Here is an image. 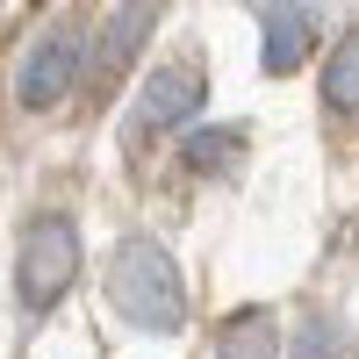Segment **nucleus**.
<instances>
[{"label":"nucleus","instance_id":"20e7f679","mask_svg":"<svg viewBox=\"0 0 359 359\" xmlns=\"http://www.w3.org/2000/svg\"><path fill=\"white\" fill-rule=\"evenodd\" d=\"M201 101H208L201 57H165V65H151V79L137 86L130 123H123V144H151V137H165V130L187 137V123L201 115Z\"/></svg>","mask_w":359,"mask_h":359},{"label":"nucleus","instance_id":"6e6552de","mask_svg":"<svg viewBox=\"0 0 359 359\" xmlns=\"http://www.w3.org/2000/svg\"><path fill=\"white\" fill-rule=\"evenodd\" d=\"M216 359H280V331H273V309H237L216 338Z\"/></svg>","mask_w":359,"mask_h":359},{"label":"nucleus","instance_id":"0eeeda50","mask_svg":"<svg viewBox=\"0 0 359 359\" xmlns=\"http://www.w3.org/2000/svg\"><path fill=\"white\" fill-rule=\"evenodd\" d=\"M245 144H252L245 123H208V130H187V137H180V165L201 172V180H216V172H237Z\"/></svg>","mask_w":359,"mask_h":359},{"label":"nucleus","instance_id":"1a4fd4ad","mask_svg":"<svg viewBox=\"0 0 359 359\" xmlns=\"http://www.w3.org/2000/svg\"><path fill=\"white\" fill-rule=\"evenodd\" d=\"M323 108L331 115H359V22L331 43V57H323Z\"/></svg>","mask_w":359,"mask_h":359},{"label":"nucleus","instance_id":"423d86ee","mask_svg":"<svg viewBox=\"0 0 359 359\" xmlns=\"http://www.w3.org/2000/svg\"><path fill=\"white\" fill-rule=\"evenodd\" d=\"M252 22H259V65L273 79L302 72L309 50H316V36H323V15L316 8H259Z\"/></svg>","mask_w":359,"mask_h":359},{"label":"nucleus","instance_id":"f257e3e1","mask_svg":"<svg viewBox=\"0 0 359 359\" xmlns=\"http://www.w3.org/2000/svg\"><path fill=\"white\" fill-rule=\"evenodd\" d=\"M108 309L130 323V331L144 338H180L187 331V273H180V259L158 245V237H115V252H108Z\"/></svg>","mask_w":359,"mask_h":359},{"label":"nucleus","instance_id":"9d476101","mask_svg":"<svg viewBox=\"0 0 359 359\" xmlns=\"http://www.w3.org/2000/svg\"><path fill=\"white\" fill-rule=\"evenodd\" d=\"M287 359H359V338L345 316H309L302 331H294V352Z\"/></svg>","mask_w":359,"mask_h":359},{"label":"nucleus","instance_id":"7ed1b4c3","mask_svg":"<svg viewBox=\"0 0 359 359\" xmlns=\"http://www.w3.org/2000/svg\"><path fill=\"white\" fill-rule=\"evenodd\" d=\"M86 43H94V15H50L36 36H29L22 65H15V101L29 115H50L65 94L86 86Z\"/></svg>","mask_w":359,"mask_h":359},{"label":"nucleus","instance_id":"f03ea898","mask_svg":"<svg viewBox=\"0 0 359 359\" xmlns=\"http://www.w3.org/2000/svg\"><path fill=\"white\" fill-rule=\"evenodd\" d=\"M79 266H86L79 223L65 216V208H36V216L15 230V273H8L15 309H22V316H50V309L72 294Z\"/></svg>","mask_w":359,"mask_h":359},{"label":"nucleus","instance_id":"39448f33","mask_svg":"<svg viewBox=\"0 0 359 359\" xmlns=\"http://www.w3.org/2000/svg\"><path fill=\"white\" fill-rule=\"evenodd\" d=\"M158 29V8H108L101 15V36L86 43V86L94 94H108V86H123V72H130V57L144 50V36Z\"/></svg>","mask_w":359,"mask_h":359}]
</instances>
